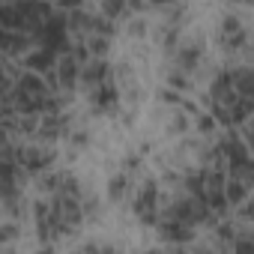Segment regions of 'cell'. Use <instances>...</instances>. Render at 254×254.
Here are the masks:
<instances>
[{"mask_svg": "<svg viewBox=\"0 0 254 254\" xmlns=\"http://www.w3.org/2000/svg\"><path fill=\"white\" fill-rule=\"evenodd\" d=\"M144 254H168L165 248H150V251H144Z\"/></svg>", "mask_w": 254, "mask_h": 254, "instance_id": "7", "label": "cell"}, {"mask_svg": "<svg viewBox=\"0 0 254 254\" xmlns=\"http://www.w3.org/2000/svg\"><path fill=\"white\" fill-rule=\"evenodd\" d=\"M30 254H57V248H54L51 242H42V245H39L36 251H30Z\"/></svg>", "mask_w": 254, "mask_h": 254, "instance_id": "6", "label": "cell"}, {"mask_svg": "<svg viewBox=\"0 0 254 254\" xmlns=\"http://www.w3.org/2000/svg\"><path fill=\"white\" fill-rule=\"evenodd\" d=\"M120 30H123V36L129 39V42L144 45V42H150L153 21H150V18H144V15H135V12H132V6H129V15L120 21Z\"/></svg>", "mask_w": 254, "mask_h": 254, "instance_id": "3", "label": "cell"}, {"mask_svg": "<svg viewBox=\"0 0 254 254\" xmlns=\"http://www.w3.org/2000/svg\"><path fill=\"white\" fill-rule=\"evenodd\" d=\"M135 180L126 174V171H114L105 183V203H123V200H129V191H132Z\"/></svg>", "mask_w": 254, "mask_h": 254, "instance_id": "5", "label": "cell"}, {"mask_svg": "<svg viewBox=\"0 0 254 254\" xmlns=\"http://www.w3.org/2000/svg\"><path fill=\"white\" fill-rule=\"evenodd\" d=\"M162 129H165V135L168 138H174V141H183V138H189L191 135V114L180 105V108H168V111H162Z\"/></svg>", "mask_w": 254, "mask_h": 254, "instance_id": "2", "label": "cell"}, {"mask_svg": "<svg viewBox=\"0 0 254 254\" xmlns=\"http://www.w3.org/2000/svg\"><path fill=\"white\" fill-rule=\"evenodd\" d=\"M156 233L159 239L168 245V248H189L200 233L189 224H180V221H171V218H159L156 221Z\"/></svg>", "mask_w": 254, "mask_h": 254, "instance_id": "1", "label": "cell"}, {"mask_svg": "<svg viewBox=\"0 0 254 254\" xmlns=\"http://www.w3.org/2000/svg\"><path fill=\"white\" fill-rule=\"evenodd\" d=\"M24 242V224L15 218H0V254H18Z\"/></svg>", "mask_w": 254, "mask_h": 254, "instance_id": "4", "label": "cell"}]
</instances>
